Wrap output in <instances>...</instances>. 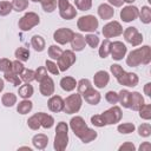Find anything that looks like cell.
I'll use <instances>...</instances> for the list:
<instances>
[{
	"mask_svg": "<svg viewBox=\"0 0 151 151\" xmlns=\"http://www.w3.org/2000/svg\"><path fill=\"white\" fill-rule=\"evenodd\" d=\"M70 127L71 130L73 131V133L84 143V144H87V143H91L92 140H94L98 136V133L93 130V129H90L87 126V124L85 123L84 118L80 117V116H76L73 118H71L70 120Z\"/></svg>",
	"mask_w": 151,
	"mask_h": 151,
	"instance_id": "6da1fadb",
	"label": "cell"
},
{
	"mask_svg": "<svg viewBox=\"0 0 151 151\" xmlns=\"http://www.w3.org/2000/svg\"><path fill=\"white\" fill-rule=\"evenodd\" d=\"M151 61V48L149 45H144L131 51L126 57V64L130 67H137L139 65H147Z\"/></svg>",
	"mask_w": 151,
	"mask_h": 151,
	"instance_id": "7a4b0ae2",
	"label": "cell"
},
{
	"mask_svg": "<svg viewBox=\"0 0 151 151\" xmlns=\"http://www.w3.org/2000/svg\"><path fill=\"white\" fill-rule=\"evenodd\" d=\"M68 145V125L65 122H59L55 127V137L53 147L55 151H64Z\"/></svg>",
	"mask_w": 151,
	"mask_h": 151,
	"instance_id": "3957f363",
	"label": "cell"
},
{
	"mask_svg": "<svg viewBox=\"0 0 151 151\" xmlns=\"http://www.w3.org/2000/svg\"><path fill=\"white\" fill-rule=\"evenodd\" d=\"M83 104V97L80 93H73L70 94L68 97H66V99L64 100V112L67 114H73L77 113Z\"/></svg>",
	"mask_w": 151,
	"mask_h": 151,
	"instance_id": "277c9868",
	"label": "cell"
},
{
	"mask_svg": "<svg viewBox=\"0 0 151 151\" xmlns=\"http://www.w3.org/2000/svg\"><path fill=\"white\" fill-rule=\"evenodd\" d=\"M99 26V21L94 15H83L77 21V27L81 32H96V29Z\"/></svg>",
	"mask_w": 151,
	"mask_h": 151,
	"instance_id": "5b68a950",
	"label": "cell"
},
{
	"mask_svg": "<svg viewBox=\"0 0 151 151\" xmlns=\"http://www.w3.org/2000/svg\"><path fill=\"white\" fill-rule=\"evenodd\" d=\"M39 22H40V18H39V15L37 13H34V12H27V13H25L19 19L18 26H19V28L21 31L26 32V31L32 29L37 25H39Z\"/></svg>",
	"mask_w": 151,
	"mask_h": 151,
	"instance_id": "8992f818",
	"label": "cell"
},
{
	"mask_svg": "<svg viewBox=\"0 0 151 151\" xmlns=\"http://www.w3.org/2000/svg\"><path fill=\"white\" fill-rule=\"evenodd\" d=\"M77 58H76V54L72 50H66V51H63L61 55L57 59V65H58V68L60 72H65L67 71L74 63H76Z\"/></svg>",
	"mask_w": 151,
	"mask_h": 151,
	"instance_id": "52a82bcc",
	"label": "cell"
},
{
	"mask_svg": "<svg viewBox=\"0 0 151 151\" xmlns=\"http://www.w3.org/2000/svg\"><path fill=\"white\" fill-rule=\"evenodd\" d=\"M100 114H101V117H103V119H104L106 125H114V124L119 123L122 117H123L122 109L119 106H116V105H113L111 109L104 111Z\"/></svg>",
	"mask_w": 151,
	"mask_h": 151,
	"instance_id": "ba28073f",
	"label": "cell"
},
{
	"mask_svg": "<svg viewBox=\"0 0 151 151\" xmlns=\"http://www.w3.org/2000/svg\"><path fill=\"white\" fill-rule=\"evenodd\" d=\"M58 1V8H59V15L65 20H71L77 17V9L74 6L70 4L68 0H57Z\"/></svg>",
	"mask_w": 151,
	"mask_h": 151,
	"instance_id": "9c48e42d",
	"label": "cell"
},
{
	"mask_svg": "<svg viewBox=\"0 0 151 151\" xmlns=\"http://www.w3.org/2000/svg\"><path fill=\"white\" fill-rule=\"evenodd\" d=\"M101 33H103L104 38H106V39H110L113 37H119L120 34H123V27L119 21L113 20V21H110L106 25H104Z\"/></svg>",
	"mask_w": 151,
	"mask_h": 151,
	"instance_id": "30bf717a",
	"label": "cell"
},
{
	"mask_svg": "<svg viewBox=\"0 0 151 151\" xmlns=\"http://www.w3.org/2000/svg\"><path fill=\"white\" fill-rule=\"evenodd\" d=\"M123 34L125 41L131 44L132 46H139L144 40L143 34L138 32L137 27H127L125 31H123Z\"/></svg>",
	"mask_w": 151,
	"mask_h": 151,
	"instance_id": "8fae6325",
	"label": "cell"
},
{
	"mask_svg": "<svg viewBox=\"0 0 151 151\" xmlns=\"http://www.w3.org/2000/svg\"><path fill=\"white\" fill-rule=\"evenodd\" d=\"M73 35H74V32L71 28L61 27L53 33V40L59 45H65L72 40Z\"/></svg>",
	"mask_w": 151,
	"mask_h": 151,
	"instance_id": "7c38bea8",
	"label": "cell"
},
{
	"mask_svg": "<svg viewBox=\"0 0 151 151\" xmlns=\"http://www.w3.org/2000/svg\"><path fill=\"white\" fill-rule=\"evenodd\" d=\"M116 79L120 85H124V86H127V87H134V86L138 85V81H139V78L136 73L125 72V71H123L122 74Z\"/></svg>",
	"mask_w": 151,
	"mask_h": 151,
	"instance_id": "4fadbf2b",
	"label": "cell"
},
{
	"mask_svg": "<svg viewBox=\"0 0 151 151\" xmlns=\"http://www.w3.org/2000/svg\"><path fill=\"white\" fill-rule=\"evenodd\" d=\"M126 52H127V47L122 41H113V42H111L110 54H111L113 60H117V61L122 60L125 57Z\"/></svg>",
	"mask_w": 151,
	"mask_h": 151,
	"instance_id": "5bb4252c",
	"label": "cell"
},
{
	"mask_svg": "<svg viewBox=\"0 0 151 151\" xmlns=\"http://www.w3.org/2000/svg\"><path fill=\"white\" fill-rule=\"evenodd\" d=\"M138 12H139V9L136 6L127 5V6L123 7V9L120 11V19L124 22H131L138 18Z\"/></svg>",
	"mask_w": 151,
	"mask_h": 151,
	"instance_id": "9a60e30c",
	"label": "cell"
},
{
	"mask_svg": "<svg viewBox=\"0 0 151 151\" xmlns=\"http://www.w3.org/2000/svg\"><path fill=\"white\" fill-rule=\"evenodd\" d=\"M54 81L51 77H45L41 81H40V85H39V91L42 96L45 97H51L53 93H54Z\"/></svg>",
	"mask_w": 151,
	"mask_h": 151,
	"instance_id": "2e32d148",
	"label": "cell"
},
{
	"mask_svg": "<svg viewBox=\"0 0 151 151\" xmlns=\"http://www.w3.org/2000/svg\"><path fill=\"white\" fill-rule=\"evenodd\" d=\"M109 81H110V74H109V72H106V71L100 70V71L96 72L94 76H93L94 86L98 87V88H104V87H106L107 84H109Z\"/></svg>",
	"mask_w": 151,
	"mask_h": 151,
	"instance_id": "e0dca14e",
	"label": "cell"
},
{
	"mask_svg": "<svg viewBox=\"0 0 151 151\" xmlns=\"http://www.w3.org/2000/svg\"><path fill=\"white\" fill-rule=\"evenodd\" d=\"M47 107L51 112L59 113L64 110V99L60 96H52L47 101Z\"/></svg>",
	"mask_w": 151,
	"mask_h": 151,
	"instance_id": "ac0fdd59",
	"label": "cell"
},
{
	"mask_svg": "<svg viewBox=\"0 0 151 151\" xmlns=\"http://www.w3.org/2000/svg\"><path fill=\"white\" fill-rule=\"evenodd\" d=\"M81 97L85 99V101L87 103V104H90V105H97V104H99V101H100V99H101V96H100V93L97 91V90H94L93 87H91V88H88L87 91H85L83 94H81Z\"/></svg>",
	"mask_w": 151,
	"mask_h": 151,
	"instance_id": "d6986e66",
	"label": "cell"
},
{
	"mask_svg": "<svg viewBox=\"0 0 151 151\" xmlns=\"http://www.w3.org/2000/svg\"><path fill=\"white\" fill-rule=\"evenodd\" d=\"M144 98L139 92H130V103L129 109H132L133 111H138L144 105Z\"/></svg>",
	"mask_w": 151,
	"mask_h": 151,
	"instance_id": "ffe728a7",
	"label": "cell"
},
{
	"mask_svg": "<svg viewBox=\"0 0 151 151\" xmlns=\"http://www.w3.org/2000/svg\"><path fill=\"white\" fill-rule=\"evenodd\" d=\"M71 42V47H72V51H76V52H80L85 48V45H86V41H85V37L80 33H74L72 40L70 41Z\"/></svg>",
	"mask_w": 151,
	"mask_h": 151,
	"instance_id": "44dd1931",
	"label": "cell"
},
{
	"mask_svg": "<svg viewBox=\"0 0 151 151\" xmlns=\"http://www.w3.org/2000/svg\"><path fill=\"white\" fill-rule=\"evenodd\" d=\"M97 11H98V15L103 20H110L114 15V9L109 4H101V5H99V7H98Z\"/></svg>",
	"mask_w": 151,
	"mask_h": 151,
	"instance_id": "7402d4cb",
	"label": "cell"
},
{
	"mask_svg": "<svg viewBox=\"0 0 151 151\" xmlns=\"http://www.w3.org/2000/svg\"><path fill=\"white\" fill-rule=\"evenodd\" d=\"M32 144L38 150H44L48 144V137L44 133H37L32 138Z\"/></svg>",
	"mask_w": 151,
	"mask_h": 151,
	"instance_id": "603a6c76",
	"label": "cell"
},
{
	"mask_svg": "<svg viewBox=\"0 0 151 151\" xmlns=\"http://www.w3.org/2000/svg\"><path fill=\"white\" fill-rule=\"evenodd\" d=\"M35 114L39 118L40 124H41V126L44 129H51L54 125V118L52 116H50V114H47L45 112H37Z\"/></svg>",
	"mask_w": 151,
	"mask_h": 151,
	"instance_id": "cb8c5ba5",
	"label": "cell"
},
{
	"mask_svg": "<svg viewBox=\"0 0 151 151\" xmlns=\"http://www.w3.org/2000/svg\"><path fill=\"white\" fill-rule=\"evenodd\" d=\"M60 87L66 92H71L77 87V81L73 77H63L60 79Z\"/></svg>",
	"mask_w": 151,
	"mask_h": 151,
	"instance_id": "d4e9b609",
	"label": "cell"
},
{
	"mask_svg": "<svg viewBox=\"0 0 151 151\" xmlns=\"http://www.w3.org/2000/svg\"><path fill=\"white\" fill-rule=\"evenodd\" d=\"M33 92H34V88L29 83H25L24 85H20L18 88V94L22 99H29L33 96Z\"/></svg>",
	"mask_w": 151,
	"mask_h": 151,
	"instance_id": "484cf974",
	"label": "cell"
},
{
	"mask_svg": "<svg viewBox=\"0 0 151 151\" xmlns=\"http://www.w3.org/2000/svg\"><path fill=\"white\" fill-rule=\"evenodd\" d=\"M31 46L34 48V51L37 52H42L45 50V46H46V42H45V39L39 35V34H35L31 38Z\"/></svg>",
	"mask_w": 151,
	"mask_h": 151,
	"instance_id": "4316f807",
	"label": "cell"
},
{
	"mask_svg": "<svg viewBox=\"0 0 151 151\" xmlns=\"http://www.w3.org/2000/svg\"><path fill=\"white\" fill-rule=\"evenodd\" d=\"M33 107V103L28 99H22L21 101H19V104L17 105V111L20 113V114H26L28 112H31Z\"/></svg>",
	"mask_w": 151,
	"mask_h": 151,
	"instance_id": "83f0119b",
	"label": "cell"
},
{
	"mask_svg": "<svg viewBox=\"0 0 151 151\" xmlns=\"http://www.w3.org/2000/svg\"><path fill=\"white\" fill-rule=\"evenodd\" d=\"M138 17L143 24H150L151 22V8L149 6H143L142 9L138 12Z\"/></svg>",
	"mask_w": 151,
	"mask_h": 151,
	"instance_id": "f1b7e54d",
	"label": "cell"
},
{
	"mask_svg": "<svg viewBox=\"0 0 151 151\" xmlns=\"http://www.w3.org/2000/svg\"><path fill=\"white\" fill-rule=\"evenodd\" d=\"M1 103L6 107H12L13 105L17 104V96L12 92H7L1 97Z\"/></svg>",
	"mask_w": 151,
	"mask_h": 151,
	"instance_id": "f546056e",
	"label": "cell"
},
{
	"mask_svg": "<svg viewBox=\"0 0 151 151\" xmlns=\"http://www.w3.org/2000/svg\"><path fill=\"white\" fill-rule=\"evenodd\" d=\"M110 50H111V41H110V39H105V40L100 44V47H99V50H98L99 57L103 58V59L106 58V57H109Z\"/></svg>",
	"mask_w": 151,
	"mask_h": 151,
	"instance_id": "4dcf8cb0",
	"label": "cell"
},
{
	"mask_svg": "<svg viewBox=\"0 0 151 151\" xmlns=\"http://www.w3.org/2000/svg\"><path fill=\"white\" fill-rule=\"evenodd\" d=\"M4 78H5V80H7L8 83H11L13 86H18V87H19V85H21V79H20V77H19L18 74L13 73L12 71L5 72V73H4Z\"/></svg>",
	"mask_w": 151,
	"mask_h": 151,
	"instance_id": "1f68e13d",
	"label": "cell"
},
{
	"mask_svg": "<svg viewBox=\"0 0 151 151\" xmlns=\"http://www.w3.org/2000/svg\"><path fill=\"white\" fill-rule=\"evenodd\" d=\"M118 101L120 105L125 109H129V103H130V92L127 90H120L118 93Z\"/></svg>",
	"mask_w": 151,
	"mask_h": 151,
	"instance_id": "d6a6232c",
	"label": "cell"
},
{
	"mask_svg": "<svg viewBox=\"0 0 151 151\" xmlns=\"http://www.w3.org/2000/svg\"><path fill=\"white\" fill-rule=\"evenodd\" d=\"M14 55L20 61H27L29 59V51L26 47H18L14 52Z\"/></svg>",
	"mask_w": 151,
	"mask_h": 151,
	"instance_id": "836d02e7",
	"label": "cell"
},
{
	"mask_svg": "<svg viewBox=\"0 0 151 151\" xmlns=\"http://www.w3.org/2000/svg\"><path fill=\"white\" fill-rule=\"evenodd\" d=\"M117 130L122 134H129V133H132L136 130V126H134L133 123H122L117 126Z\"/></svg>",
	"mask_w": 151,
	"mask_h": 151,
	"instance_id": "e575fe53",
	"label": "cell"
},
{
	"mask_svg": "<svg viewBox=\"0 0 151 151\" xmlns=\"http://www.w3.org/2000/svg\"><path fill=\"white\" fill-rule=\"evenodd\" d=\"M40 4H41L42 9L47 13H52L58 6L57 0H40Z\"/></svg>",
	"mask_w": 151,
	"mask_h": 151,
	"instance_id": "d590c367",
	"label": "cell"
},
{
	"mask_svg": "<svg viewBox=\"0 0 151 151\" xmlns=\"http://www.w3.org/2000/svg\"><path fill=\"white\" fill-rule=\"evenodd\" d=\"M139 117L144 120H150L151 119V105L150 104H144L139 110Z\"/></svg>",
	"mask_w": 151,
	"mask_h": 151,
	"instance_id": "8d00e7d4",
	"label": "cell"
},
{
	"mask_svg": "<svg viewBox=\"0 0 151 151\" xmlns=\"http://www.w3.org/2000/svg\"><path fill=\"white\" fill-rule=\"evenodd\" d=\"M47 53H48V57H50L52 60H57V59L61 55L63 50H61L59 46H57V45H51V46L48 47Z\"/></svg>",
	"mask_w": 151,
	"mask_h": 151,
	"instance_id": "74e56055",
	"label": "cell"
},
{
	"mask_svg": "<svg viewBox=\"0 0 151 151\" xmlns=\"http://www.w3.org/2000/svg\"><path fill=\"white\" fill-rule=\"evenodd\" d=\"M13 11L12 2L9 1H0V17H6Z\"/></svg>",
	"mask_w": 151,
	"mask_h": 151,
	"instance_id": "f35d334b",
	"label": "cell"
},
{
	"mask_svg": "<svg viewBox=\"0 0 151 151\" xmlns=\"http://www.w3.org/2000/svg\"><path fill=\"white\" fill-rule=\"evenodd\" d=\"M92 87V84L88 79H80L78 83H77V88H78V93L83 94L85 91H87L88 88Z\"/></svg>",
	"mask_w": 151,
	"mask_h": 151,
	"instance_id": "ab89813d",
	"label": "cell"
},
{
	"mask_svg": "<svg viewBox=\"0 0 151 151\" xmlns=\"http://www.w3.org/2000/svg\"><path fill=\"white\" fill-rule=\"evenodd\" d=\"M13 9L17 12H22L28 7V0H13L12 1Z\"/></svg>",
	"mask_w": 151,
	"mask_h": 151,
	"instance_id": "60d3db41",
	"label": "cell"
},
{
	"mask_svg": "<svg viewBox=\"0 0 151 151\" xmlns=\"http://www.w3.org/2000/svg\"><path fill=\"white\" fill-rule=\"evenodd\" d=\"M74 5L79 11H88L92 7V0H74Z\"/></svg>",
	"mask_w": 151,
	"mask_h": 151,
	"instance_id": "b9f144b4",
	"label": "cell"
},
{
	"mask_svg": "<svg viewBox=\"0 0 151 151\" xmlns=\"http://www.w3.org/2000/svg\"><path fill=\"white\" fill-rule=\"evenodd\" d=\"M85 41H86V44H87L91 48H96V47H98V45H99V38H98V35L92 34V33H90V34H87V35L85 37Z\"/></svg>",
	"mask_w": 151,
	"mask_h": 151,
	"instance_id": "7bdbcfd3",
	"label": "cell"
},
{
	"mask_svg": "<svg viewBox=\"0 0 151 151\" xmlns=\"http://www.w3.org/2000/svg\"><path fill=\"white\" fill-rule=\"evenodd\" d=\"M20 79H21V81H25V83L33 81L34 80V71L29 70V68H25L22 71V73L20 74Z\"/></svg>",
	"mask_w": 151,
	"mask_h": 151,
	"instance_id": "ee69618b",
	"label": "cell"
},
{
	"mask_svg": "<svg viewBox=\"0 0 151 151\" xmlns=\"http://www.w3.org/2000/svg\"><path fill=\"white\" fill-rule=\"evenodd\" d=\"M27 125H28V127H29L31 130H34V131H37V130L41 126L40 120H39V118L37 117L35 113H34L33 116H31V117L27 119Z\"/></svg>",
	"mask_w": 151,
	"mask_h": 151,
	"instance_id": "f6af8a7d",
	"label": "cell"
},
{
	"mask_svg": "<svg viewBox=\"0 0 151 151\" xmlns=\"http://www.w3.org/2000/svg\"><path fill=\"white\" fill-rule=\"evenodd\" d=\"M138 134L140 137H149L151 134V125L149 123H144V124H140L138 126Z\"/></svg>",
	"mask_w": 151,
	"mask_h": 151,
	"instance_id": "bcb514c9",
	"label": "cell"
},
{
	"mask_svg": "<svg viewBox=\"0 0 151 151\" xmlns=\"http://www.w3.org/2000/svg\"><path fill=\"white\" fill-rule=\"evenodd\" d=\"M45 67H46V70L50 72V73H52V74H54V76H58L59 74V68H58V65L53 61V60H46L45 61Z\"/></svg>",
	"mask_w": 151,
	"mask_h": 151,
	"instance_id": "7dc6e473",
	"label": "cell"
},
{
	"mask_svg": "<svg viewBox=\"0 0 151 151\" xmlns=\"http://www.w3.org/2000/svg\"><path fill=\"white\" fill-rule=\"evenodd\" d=\"M45 77H47V70L45 66H40L34 71V80L40 83Z\"/></svg>",
	"mask_w": 151,
	"mask_h": 151,
	"instance_id": "c3c4849f",
	"label": "cell"
},
{
	"mask_svg": "<svg viewBox=\"0 0 151 151\" xmlns=\"http://www.w3.org/2000/svg\"><path fill=\"white\" fill-rule=\"evenodd\" d=\"M25 70V66L22 65V63L20 61V60H14V61H12V68H11V71L13 72V73H15V74H18V76H20L21 73H22V71Z\"/></svg>",
	"mask_w": 151,
	"mask_h": 151,
	"instance_id": "681fc988",
	"label": "cell"
},
{
	"mask_svg": "<svg viewBox=\"0 0 151 151\" xmlns=\"http://www.w3.org/2000/svg\"><path fill=\"white\" fill-rule=\"evenodd\" d=\"M91 123H92V125H94L97 127H104V126H106V124H105L101 114H94V116H92L91 117Z\"/></svg>",
	"mask_w": 151,
	"mask_h": 151,
	"instance_id": "f907efd6",
	"label": "cell"
},
{
	"mask_svg": "<svg viewBox=\"0 0 151 151\" xmlns=\"http://www.w3.org/2000/svg\"><path fill=\"white\" fill-rule=\"evenodd\" d=\"M11 68H12V61L7 58H1L0 59V71L5 73V72L11 71Z\"/></svg>",
	"mask_w": 151,
	"mask_h": 151,
	"instance_id": "816d5d0a",
	"label": "cell"
},
{
	"mask_svg": "<svg viewBox=\"0 0 151 151\" xmlns=\"http://www.w3.org/2000/svg\"><path fill=\"white\" fill-rule=\"evenodd\" d=\"M105 99H106L107 103L114 105V104L118 103V93L114 92V91H109V92H106V94H105Z\"/></svg>",
	"mask_w": 151,
	"mask_h": 151,
	"instance_id": "f5cc1de1",
	"label": "cell"
},
{
	"mask_svg": "<svg viewBox=\"0 0 151 151\" xmlns=\"http://www.w3.org/2000/svg\"><path fill=\"white\" fill-rule=\"evenodd\" d=\"M110 71H111V73L114 76V78H118V77L122 74V72H123L124 70H123V67H122L120 65H118V64H112V65L110 66Z\"/></svg>",
	"mask_w": 151,
	"mask_h": 151,
	"instance_id": "db71d44e",
	"label": "cell"
},
{
	"mask_svg": "<svg viewBox=\"0 0 151 151\" xmlns=\"http://www.w3.org/2000/svg\"><path fill=\"white\" fill-rule=\"evenodd\" d=\"M118 150H119V151H134V150H136V146H134V144L131 143V142H125L124 144H122V145L119 146Z\"/></svg>",
	"mask_w": 151,
	"mask_h": 151,
	"instance_id": "11a10c76",
	"label": "cell"
},
{
	"mask_svg": "<svg viewBox=\"0 0 151 151\" xmlns=\"http://www.w3.org/2000/svg\"><path fill=\"white\" fill-rule=\"evenodd\" d=\"M109 5L113 6V7H122L124 4V0H107Z\"/></svg>",
	"mask_w": 151,
	"mask_h": 151,
	"instance_id": "9f6ffc18",
	"label": "cell"
},
{
	"mask_svg": "<svg viewBox=\"0 0 151 151\" xmlns=\"http://www.w3.org/2000/svg\"><path fill=\"white\" fill-rule=\"evenodd\" d=\"M139 150H140V151H150V150H151V144H150L149 142H145V143H143V144L139 146Z\"/></svg>",
	"mask_w": 151,
	"mask_h": 151,
	"instance_id": "6f0895ef",
	"label": "cell"
},
{
	"mask_svg": "<svg viewBox=\"0 0 151 151\" xmlns=\"http://www.w3.org/2000/svg\"><path fill=\"white\" fill-rule=\"evenodd\" d=\"M144 93H145L147 97L151 96V83H146V84H145V86H144Z\"/></svg>",
	"mask_w": 151,
	"mask_h": 151,
	"instance_id": "680465c9",
	"label": "cell"
},
{
	"mask_svg": "<svg viewBox=\"0 0 151 151\" xmlns=\"http://www.w3.org/2000/svg\"><path fill=\"white\" fill-rule=\"evenodd\" d=\"M4 87H5V84H4V80L0 78V92L4 90Z\"/></svg>",
	"mask_w": 151,
	"mask_h": 151,
	"instance_id": "91938a15",
	"label": "cell"
},
{
	"mask_svg": "<svg viewBox=\"0 0 151 151\" xmlns=\"http://www.w3.org/2000/svg\"><path fill=\"white\" fill-rule=\"evenodd\" d=\"M136 0H124V2H127V4H132V2H134Z\"/></svg>",
	"mask_w": 151,
	"mask_h": 151,
	"instance_id": "94428289",
	"label": "cell"
},
{
	"mask_svg": "<svg viewBox=\"0 0 151 151\" xmlns=\"http://www.w3.org/2000/svg\"><path fill=\"white\" fill-rule=\"evenodd\" d=\"M31 1H33V2H40V0H31Z\"/></svg>",
	"mask_w": 151,
	"mask_h": 151,
	"instance_id": "6125c7cd",
	"label": "cell"
}]
</instances>
